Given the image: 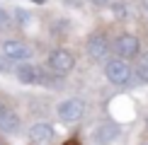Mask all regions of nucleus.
<instances>
[{
  "label": "nucleus",
  "instance_id": "nucleus-1",
  "mask_svg": "<svg viewBox=\"0 0 148 145\" xmlns=\"http://www.w3.org/2000/svg\"><path fill=\"white\" fill-rule=\"evenodd\" d=\"M51 68H41V65H34V63H20L15 68V75L22 85H53L56 80L51 77Z\"/></svg>",
  "mask_w": 148,
  "mask_h": 145
},
{
  "label": "nucleus",
  "instance_id": "nucleus-2",
  "mask_svg": "<svg viewBox=\"0 0 148 145\" xmlns=\"http://www.w3.org/2000/svg\"><path fill=\"white\" fill-rule=\"evenodd\" d=\"M104 75L112 85H126L131 80V65L126 63V58H109L104 65Z\"/></svg>",
  "mask_w": 148,
  "mask_h": 145
},
{
  "label": "nucleus",
  "instance_id": "nucleus-3",
  "mask_svg": "<svg viewBox=\"0 0 148 145\" xmlns=\"http://www.w3.org/2000/svg\"><path fill=\"white\" fill-rule=\"evenodd\" d=\"M46 65L51 68L56 75H68V72L75 68V56L66 48H53L46 58Z\"/></svg>",
  "mask_w": 148,
  "mask_h": 145
},
{
  "label": "nucleus",
  "instance_id": "nucleus-4",
  "mask_svg": "<svg viewBox=\"0 0 148 145\" xmlns=\"http://www.w3.org/2000/svg\"><path fill=\"white\" fill-rule=\"evenodd\" d=\"M114 53L119 58H134V56H138V51H141V41H138V36H134V34H119L114 39Z\"/></svg>",
  "mask_w": 148,
  "mask_h": 145
},
{
  "label": "nucleus",
  "instance_id": "nucleus-5",
  "mask_svg": "<svg viewBox=\"0 0 148 145\" xmlns=\"http://www.w3.org/2000/svg\"><path fill=\"white\" fill-rule=\"evenodd\" d=\"M56 114H58V119L63 121V123H78V121L83 119V114H85V104L73 97V99L61 102L58 109H56Z\"/></svg>",
  "mask_w": 148,
  "mask_h": 145
},
{
  "label": "nucleus",
  "instance_id": "nucleus-6",
  "mask_svg": "<svg viewBox=\"0 0 148 145\" xmlns=\"http://www.w3.org/2000/svg\"><path fill=\"white\" fill-rule=\"evenodd\" d=\"M3 53L10 60H27L32 56V48L24 44V41H20V39H5L3 41Z\"/></svg>",
  "mask_w": 148,
  "mask_h": 145
},
{
  "label": "nucleus",
  "instance_id": "nucleus-7",
  "mask_svg": "<svg viewBox=\"0 0 148 145\" xmlns=\"http://www.w3.org/2000/svg\"><path fill=\"white\" fill-rule=\"evenodd\" d=\"M109 48H112V44L107 41L104 34H92L88 39V56L92 60H104L107 53H109Z\"/></svg>",
  "mask_w": 148,
  "mask_h": 145
},
{
  "label": "nucleus",
  "instance_id": "nucleus-8",
  "mask_svg": "<svg viewBox=\"0 0 148 145\" xmlns=\"http://www.w3.org/2000/svg\"><path fill=\"white\" fill-rule=\"evenodd\" d=\"M20 128H22V123H20L17 111H15V109H10V106H5L3 111H0V131L8 133V136H12V133H17Z\"/></svg>",
  "mask_w": 148,
  "mask_h": 145
},
{
  "label": "nucleus",
  "instance_id": "nucleus-9",
  "mask_svg": "<svg viewBox=\"0 0 148 145\" xmlns=\"http://www.w3.org/2000/svg\"><path fill=\"white\" fill-rule=\"evenodd\" d=\"M119 133H121V128H119L116 123H102V126H97V128H95V143L107 145V143L116 140Z\"/></svg>",
  "mask_w": 148,
  "mask_h": 145
},
{
  "label": "nucleus",
  "instance_id": "nucleus-10",
  "mask_svg": "<svg viewBox=\"0 0 148 145\" xmlns=\"http://www.w3.org/2000/svg\"><path fill=\"white\" fill-rule=\"evenodd\" d=\"M29 138H32L34 143H41V140H51V138H53V128L46 123V121H39V123H34L32 128H29Z\"/></svg>",
  "mask_w": 148,
  "mask_h": 145
},
{
  "label": "nucleus",
  "instance_id": "nucleus-11",
  "mask_svg": "<svg viewBox=\"0 0 148 145\" xmlns=\"http://www.w3.org/2000/svg\"><path fill=\"white\" fill-rule=\"evenodd\" d=\"M136 77H138L141 82H148V51L141 56L138 65H136Z\"/></svg>",
  "mask_w": 148,
  "mask_h": 145
},
{
  "label": "nucleus",
  "instance_id": "nucleus-12",
  "mask_svg": "<svg viewBox=\"0 0 148 145\" xmlns=\"http://www.w3.org/2000/svg\"><path fill=\"white\" fill-rule=\"evenodd\" d=\"M10 27H12V17L0 7V32H5V29H10Z\"/></svg>",
  "mask_w": 148,
  "mask_h": 145
},
{
  "label": "nucleus",
  "instance_id": "nucleus-13",
  "mask_svg": "<svg viewBox=\"0 0 148 145\" xmlns=\"http://www.w3.org/2000/svg\"><path fill=\"white\" fill-rule=\"evenodd\" d=\"M112 7H114V15L116 17H126V3H116V5H112Z\"/></svg>",
  "mask_w": 148,
  "mask_h": 145
},
{
  "label": "nucleus",
  "instance_id": "nucleus-14",
  "mask_svg": "<svg viewBox=\"0 0 148 145\" xmlns=\"http://www.w3.org/2000/svg\"><path fill=\"white\" fill-rule=\"evenodd\" d=\"M15 20L20 22V24H27V22H29V12H24V10H17V12H15Z\"/></svg>",
  "mask_w": 148,
  "mask_h": 145
},
{
  "label": "nucleus",
  "instance_id": "nucleus-15",
  "mask_svg": "<svg viewBox=\"0 0 148 145\" xmlns=\"http://www.w3.org/2000/svg\"><path fill=\"white\" fill-rule=\"evenodd\" d=\"M92 5H97V7H104V5H112V0H92Z\"/></svg>",
  "mask_w": 148,
  "mask_h": 145
},
{
  "label": "nucleus",
  "instance_id": "nucleus-16",
  "mask_svg": "<svg viewBox=\"0 0 148 145\" xmlns=\"http://www.w3.org/2000/svg\"><path fill=\"white\" fill-rule=\"evenodd\" d=\"M32 3H36V5H41V3H46V0H32Z\"/></svg>",
  "mask_w": 148,
  "mask_h": 145
},
{
  "label": "nucleus",
  "instance_id": "nucleus-17",
  "mask_svg": "<svg viewBox=\"0 0 148 145\" xmlns=\"http://www.w3.org/2000/svg\"><path fill=\"white\" fill-rule=\"evenodd\" d=\"M5 106H8V104H5V102H0V111H3V109H5Z\"/></svg>",
  "mask_w": 148,
  "mask_h": 145
},
{
  "label": "nucleus",
  "instance_id": "nucleus-18",
  "mask_svg": "<svg viewBox=\"0 0 148 145\" xmlns=\"http://www.w3.org/2000/svg\"><path fill=\"white\" fill-rule=\"evenodd\" d=\"M146 128H148V116H146Z\"/></svg>",
  "mask_w": 148,
  "mask_h": 145
},
{
  "label": "nucleus",
  "instance_id": "nucleus-19",
  "mask_svg": "<svg viewBox=\"0 0 148 145\" xmlns=\"http://www.w3.org/2000/svg\"><path fill=\"white\" fill-rule=\"evenodd\" d=\"M0 145H3V140H0Z\"/></svg>",
  "mask_w": 148,
  "mask_h": 145
}]
</instances>
